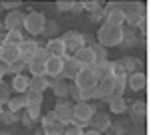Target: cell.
I'll use <instances>...</instances> for the list:
<instances>
[{
  "label": "cell",
  "mask_w": 151,
  "mask_h": 135,
  "mask_svg": "<svg viewBox=\"0 0 151 135\" xmlns=\"http://www.w3.org/2000/svg\"><path fill=\"white\" fill-rule=\"evenodd\" d=\"M123 32H125L123 26H115V24L103 22L101 28H99V32H97V40H99V45L105 46V48H109V46H119L121 40H123Z\"/></svg>",
  "instance_id": "obj_1"
},
{
  "label": "cell",
  "mask_w": 151,
  "mask_h": 135,
  "mask_svg": "<svg viewBox=\"0 0 151 135\" xmlns=\"http://www.w3.org/2000/svg\"><path fill=\"white\" fill-rule=\"evenodd\" d=\"M95 113H97V107H95L93 103H85V101H79L73 105V125H79V127H87L89 121H91V117H93Z\"/></svg>",
  "instance_id": "obj_2"
},
{
  "label": "cell",
  "mask_w": 151,
  "mask_h": 135,
  "mask_svg": "<svg viewBox=\"0 0 151 135\" xmlns=\"http://www.w3.org/2000/svg\"><path fill=\"white\" fill-rule=\"evenodd\" d=\"M45 24H47V16H45L42 12H38V10H30L26 14V18H24V28H26V32L32 34V36L42 34Z\"/></svg>",
  "instance_id": "obj_3"
},
{
  "label": "cell",
  "mask_w": 151,
  "mask_h": 135,
  "mask_svg": "<svg viewBox=\"0 0 151 135\" xmlns=\"http://www.w3.org/2000/svg\"><path fill=\"white\" fill-rule=\"evenodd\" d=\"M63 43L67 46V53H77V51H81L83 46H87V38H85V34L77 32V30H69V32H65L63 36Z\"/></svg>",
  "instance_id": "obj_4"
},
{
  "label": "cell",
  "mask_w": 151,
  "mask_h": 135,
  "mask_svg": "<svg viewBox=\"0 0 151 135\" xmlns=\"http://www.w3.org/2000/svg\"><path fill=\"white\" fill-rule=\"evenodd\" d=\"M97 85V77L93 73V67H81V71L75 77V87L77 89H95Z\"/></svg>",
  "instance_id": "obj_5"
},
{
  "label": "cell",
  "mask_w": 151,
  "mask_h": 135,
  "mask_svg": "<svg viewBox=\"0 0 151 135\" xmlns=\"http://www.w3.org/2000/svg\"><path fill=\"white\" fill-rule=\"evenodd\" d=\"M73 105L75 103H70L69 99H58L57 101V107L52 113L57 115V119L63 125H70V121H73Z\"/></svg>",
  "instance_id": "obj_6"
},
{
  "label": "cell",
  "mask_w": 151,
  "mask_h": 135,
  "mask_svg": "<svg viewBox=\"0 0 151 135\" xmlns=\"http://www.w3.org/2000/svg\"><path fill=\"white\" fill-rule=\"evenodd\" d=\"M105 22L115 24V26H123V24H125L123 4H109V6L105 8Z\"/></svg>",
  "instance_id": "obj_7"
},
{
  "label": "cell",
  "mask_w": 151,
  "mask_h": 135,
  "mask_svg": "<svg viewBox=\"0 0 151 135\" xmlns=\"http://www.w3.org/2000/svg\"><path fill=\"white\" fill-rule=\"evenodd\" d=\"M65 127L67 125L60 123L52 111L42 117V131H45V135H63L65 133Z\"/></svg>",
  "instance_id": "obj_8"
},
{
  "label": "cell",
  "mask_w": 151,
  "mask_h": 135,
  "mask_svg": "<svg viewBox=\"0 0 151 135\" xmlns=\"http://www.w3.org/2000/svg\"><path fill=\"white\" fill-rule=\"evenodd\" d=\"M24 18H26V14H24L22 10H12V12L6 14V18H4L2 26H4V30H6V32H8V30H20V32H22Z\"/></svg>",
  "instance_id": "obj_9"
},
{
  "label": "cell",
  "mask_w": 151,
  "mask_h": 135,
  "mask_svg": "<svg viewBox=\"0 0 151 135\" xmlns=\"http://www.w3.org/2000/svg\"><path fill=\"white\" fill-rule=\"evenodd\" d=\"M45 51L48 53V56H57V58H65V56H67V46H65V43H63L60 36L48 38Z\"/></svg>",
  "instance_id": "obj_10"
},
{
  "label": "cell",
  "mask_w": 151,
  "mask_h": 135,
  "mask_svg": "<svg viewBox=\"0 0 151 135\" xmlns=\"http://www.w3.org/2000/svg\"><path fill=\"white\" fill-rule=\"evenodd\" d=\"M60 71H63V58L48 56V61L45 63V77L47 79H63Z\"/></svg>",
  "instance_id": "obj_11"
},
{
  "label": "cell",
  "mask_w": 151,
  "mask_h": 135,
  "mask_svg": "<svg viewBox=\"0 0 151 135\" xmlns=\"http://www.w3.org/2000/svg\"><path fill=\"white\" fill-rule=\"evenodd\" d=\"M81 71V65L77 63V58L75 56H65L63 58V71H60V77L63 79H73L77 77V73Z\"/></svg>",
  "instance_id": "obj_12"
},
{
  "label": "cell",
  "mask_w": 151,
  "mask_h": 135,
  "mask_svg": "<svg viewBox=\"0 0 151 135\" xmlns=\"http://www.w3.org/2000/svg\"><path fill=\"white\" fill-rule=\"evenodd\" d=\"M89 125H91L93 131H99V133L109 131V129H111V117H109L107 113H99V111H97L93 117H91Z\"/></svg>",
  "instance_id": "obj_13"
},
{
  "label": "cell",
  "mask_w": 151,
  "mask_h": 135,
  "mask_svg": "<svg viewBox=\"0 0 151 135\" xmlns=\"http://www.w3.org/2000/svg\"><path fill=\"white\" fill-rule=\"evenodd\" d=\"M16 58H20V51H18V46L6 45V43L0 46V63H2V65H10V63H14Z\"/></svg>",
  "instance_id": "obj_14"
},
{
  "label": "cell",
  "mask_w": 151,
  "mask_h": 135,
  "mask_svg": "<svg viewBox=\"0 0 151 135\" xmlns=\"http://www.w3.org/2000/svg\"><path fill=\"white\" fill-rule=\"evenodd\" d=\"M40 46H38V43L36 40H32V38H24L22 43H20V46H18V51H20V58H22L24 63H28L32 56H35V53L38 51Z\"/></svg>",
  "instance_id": "obj_15"
},
{
  "label": "cell",
  "mask_w": 151,
  "mask_h": 135,
  "mask_svg": "<svg viewBox=\"0 0 151 135\" xmlns=\"http://www.w3.org/2000/svg\"><path fill=\"white\" fill-rule=\"evenodd\" d=\"M129 87H131V91H145V87H147V77H145V73H141V71H137V73H131L129 75Z\"/></svg>",
  "instance_id": "obj_16"
},
{
  "label": "cell",
  "mask_w": 151,
  "mask_h": 135,
  "mask_svg": "<svg viewBox=\"0 0 151 135\" xmlns=\"http://www.w3.org/2000/svg\"><path fill=\"white\" fill-rule=\"evenodd\" d=\"M73 56L77 58V63H79L81 67H93L95 65V55H93V51H91L89 46H83L81 51H77Z\"/></svg>",
  "instance_id": "obj_17"
},
{
  "label": "cell",
  "mask_w": 151,
  "mask_h": 135,
  "mask_svg": "<svg viewBox=\"0 0 151 135\" xmlns=\"http://www.w3.org/2000/svg\"><path fill=\"white\" fill-rule=\"evenodd\" d=\"M93 73H95V77H97V81L107 79V77H113V65H111V61L95 63L93 65Z\"/></svg>",
  "instance_id": "obj_18"
},
{
  "label": "cell",
  "mask_w": 151,
  "mask_h": 135,
  "mask_svg": "<svg viewBox=\"0 0 151 135\" xmlns=\"http://www.w3.org/2000/svg\"><path fill=\"white\" fill-rule=\"evenodd\" d=\"M48 87H50V81L47 77H30V81H28V91H32V93L45 95V91Z\"/></svg>",
  "instance_id": "obj_19"
},
{
  "label": "cell",
  "mask_w": 151,
  "mask_h": 135,
  "mask_svg": "<svg viewBox=\"0 0 151 135\" xmlns=\"http://www.w3.org/2000/svg\"><path fill=\"white\" fill-rule=\"evenodd\" d=\"M50 87H52V93L57 95V99H67L70 93V85L60 79H52L50 81Z\"/></svg>",
  "instance_id": "obj_20"
},
{
  "label": "cell",
  "mask_w": 151,
  "mask_h": 135,
  "mask_svg": "<svg viewBox=\"0 0 151 135\" xmlns=\"http://www.w3.org/2000/svg\"><path fill=\"white\" fill-rule=\"evenodd\" d=\"M26 69L32 77H45V61H40L38 56H32L26 63Z\"/></svg>",
  "instance_id": "obj_21"
},
{
  "label": "cell",
  "mask_w": 151,
  "mask_h": 135,
  "mask_svg": "<svg viewBox=\"0 0 151 135\" xmlns=\"http://www.w3.org/2000/svg\"><path fill=\"white\" fill-rule=\"evenodd\" d=\"M28 81H30V77H26V75H14L10 87L16 91L18 95H24V93L28 91Z\"/></svg>",
  "instance_id": "obj_22"
},
{
  "label": "cell",
  "mask_w": 151,
  "mask_h": 135,
  "mask_svg": "<svg viewBox=\"0 0 151 135\" xmlns=\"http://www.w3.org/2000/svg\"><path fill=\"white\" fill-rule=\"evenodd\" d=\"M8 111H12V113H18L22 107H26V97L24 95H16V97H10L8 99Z\"/></svg>",
  "instance_id": "obj_23"
},
{
  "label": "cell",
  "mask_w": 151,
  "mask_h": 135,
  "mask_svg": "<svg viewBox=\"0 0 151 135\" xmlns=\"http://www.w3.org/2000/svg\"><path fill=\"white\" fill-rule=\"evenodd\" d=\"M145 113H147V105H145V101H135L133 103V107H131L133 121H141V119L145 117Z\"/></svg>",
  "instance_id": "obj_24"
},
{
  "label": "cell",
  "mask_w": 151,
  "mask_h": 135,
  "mask_svg": "<svg viewBox=\"0 0 151 135\" xmlns=\"http://www.w3.org/2000/svg\"><path fill=\"white\" fill-rule=\"evenodd\" d=\"M24 97H26V107H42V99H45V95H40V93H32V91H26Z\"/></svg>",
  "instance_id": "obj_25"
},
{
  "label": "cell",
  "mask_w": 151,
  "mask_h": 135,
  "mask_svg": "<svg viewBox=\"0 0 151 135\" xmlns=\"http://www.w3.org/2000/svg\"><path fill=\"white\" fill-rule=\"evenodd\" d=\"M22 40H24V34L20 30H8L6 32V38H4L6 45H14V46H20Z\"/></svg>",
  "instance_id": "obj_26"
},
{
  "label": "cell",
  "mask_w": 151,
  "mask_h": 135,
  "mask_svg": "<svg viewBox=\"0 0 151 135\" xmlns=\"http://www.w3.org/2000/svg\"><path fill=\"white\" fill-rule=\"evenodd\" d=\"M119 63H121V69H123L125 73H137V71H139V69H137V67H139V61H135V58L123 56Z\"/></svg>",
  "instance_id": "obj_27"
},
{
  "label": "cell",
  "mask_w": 151,
  "mask_h": 135,
  "mask_svg": "<svg viewBox=\"0 0 151 135\" xmlns=\"http://www.w3.org/2000/svg\"><path fill=\"white\" fill-rule=\"evenodd\" d=\"M137 45H139V38L133 32H127V30H125V32H123V40H121L119 46H121V48H133V46H137Z\"/></svg>",
  "instance_id": "obj_28"
},
{
  "label": "cell",
  "mask_w": 151,
  "mask_h": 135,
  "mask_svg": "<svg viewBox=\"0 0 151 135\" xmlns=\"http://www.w3.org/2000/svg\"><path fill=\"white\" fill-rule=\"evenodd\" d=\"M89 48L93 51V55H95V63H101V61H109V58H107V56H109V55H107V48H105V46H101L99 43L91 45Z\"/></svg>",
  "instance_id": "obj_29"
},
{
  "label": "cell",
  "mask_w": 151,
  "mask_h": 135,
  "mask_svg": "<svg viewBox=\"0 0 151 135\" xmlns=\"http://www.w3.org/2000/svg\"><path fill=\"white\" fill-rule=\"evenodd\" d=\"M24 69H26V63H24L22 58H16L14 63L10 65H6V73H14V75H22Z\"/></svg>",
  "instance_id": "obj_30"
},
{
  "label": "cell",
  "mask_w": 151,
  "mask_h": 135,
  "mask_svg": "<svg viewBox=\"0 0 151 135\" xmlns=\"http://www.w3.org/2000/svg\"><path fill=\"white\" fill-rule=\"evenodd\" d=\"M109 109L117 115H121V113L127 111V105H125V99L121 97V99H115V101H109Z\"/></svg>",
  "instance_id": "obj_31"
},
{
  "label": "cell",
  "mask_w": 151,
  "mask_h": 135,
  "mask_svg": "<svg viewBox=\"0 0 151 135\" xmlns=\"http://www.w3.org/2000/svg\"><path fill=\"white\" fill-rule=\"evenodd\" d=\"M0 121L6 123V125H12V123H16V121H20V117H18V113L2 111V113H0Z\"/></svg>",
  "instance_id": "obj_32"
},
{
  "label": "cell",
  "mask_w": 151,
  "mask_h": 135,
  "mask_svg": "<svg viewBox=\"0 0 151 135\" xmlns=\"http://www.w3.org/2000/svg\"><path fill=\"white\" fill-rule=\"evenodd\" d=\"M10 99V85H6L4 81H0V107L6 105Z\"/></svg>",
  "instance_id": "obj_33"
},
{
  "label": "cell",
  "mask_w": 151,
  "mask_h": 135,
  "mask_svg": "<svg viewBox=\"0 0 151 135\" xmlns=\"http://www.w3.org/2000/svg\"><path fill=\"white\" fill-rule=\"evenodd\" d=\"M57 30H58V24L55 22V20H47V24H45V30H42V34H45V36H48V38H55Z\"/></svg>",
  "instance_id": "obj_34"
},
{
  "label": "cell",
  "mask_w": 151,
  "mask_h": 135,
  "mask_svg": "<svg viewBox=\"0 0 151 135\" xmlns=\"http://www.w3.org/2000/svg\"><path fill=\"white\" fill-rule=\"evenodd\" d=\"M83 131H85L83 127L70 123V125H67V127H65V133H63V135H83Z\"/></svg>",
  "instance_id": "obj_35"
},
{
  "label": "cell",
  "mask_w": 151,
  "mask_h": 135,
  "mask_svg": "<svg viewBox=\"0 0 151 135\" xmlns=\"http://www.w3.org/2000/svg\"><path fill=\"white\" fill-rule=\"evenodd\" d=\"M20 6H22V2H20V0H14V2H0V8H8V12L18 10Z\"/></svg>",
  "instance_id": "obj_36"
},
{
  "label": "cell",
  "mask_w": 151,
  "mask_h": 135,
  "mask_svg": "<svg viewBox=\"0 0 151 135\" xmlns=\"http://www.w3.org/2000/svg\"><path fill=\"white\" fill-rule=\"evenodd\" d=\"M26 109V115L35 121V119H38L40 117V111H42V107H24Z\"/></svg>",
  "instance_id": "obj_37"
},
{
  "label": "cell",
  "mask_w": 151,
  "mask_h": 135,
  "mask_svg": "<svg viewBox=\"0 0 151 135\" xmlns=\"http://www.w3.org/2000/svg\"><path fill=\"white\" fill-rule=\"evenodd\" d=\"M97 8H101V2H97V0H91V2H83V10H89V14H91V12H95Z\"/></svg>",
  "instance_id": "obj_38"
},
{
  "label": "cell",
  "mask_w": 151,
  "mask_h": 135,
  "mask_svg": "<svg viewBox=\"0 0 151 135\" xmlns=\"http://www.w3.org/2000/svg\"><path fill=\"white\" fill-rule=\"evenodd\" d=\"M70 8H73V2L70 0H58L57 2V10H60V12H67Z\"/></svg>",
  "instance_id": "obj_39"
},
{
  "label": "cell",
  "mask_w": 151,
  "mask_h": 135,
  "mask_svg": "<svg viewBox=\"0 0 151 135\" xmlns=\"http://www.w3.org/2000/svg\"><path fill=\"white\" fill-rule=\"evenodd\" d=\"M105 18V8H97L95 12H91V20L93 22H99V20H103Z\"/></svg>",
  "instance_id": "obj_40"
},
{
  "label": "cell",
  "mask_w": 151,
  "mask_h": 135,
  "mask_svg": "<svg viewBox=\"0 0 151 135\" xmlns=\"http://www.w3.org/2000/svg\"><path fill=\"white\" fill-rule=\"evenodd\" d=\"M20 121H22L24 127H28V129H30V127H35V121H32V119H30V117H28L26 113H24L22 117H20Z\"/></svg>",
  "instance_id": "obj_41"
},
{
  "label": "cell",
  "mask_w": 151,
  "mask_h": 135,
  "mask_svg": "<svg viewBox=\"0 0 151 135\" xmlns=\"http://www.w3.org/2000/svg\"><path fill=\"white\" fill-rule=\"evenodd\" d=\"M35 56H38V58H40V61H45V63L48 61V53L45 51V48H38V51L35 53Z\"/></svg>",
  "instance_id": "obj_42"
},
{
  "label": "cell",
  "mask_w": 151,
  "mask_h": 135,
  "mask_svg": "<svg viewBox=\"0 0 151 135\" xmlns=\"http://www.w3.org/2000/svg\"><path fill=\"white\" fill-rule=\"evenodd\" d=\"M73 12H83V2H73Z\"/></svg>",
  "instance_id": "obj_43"
},
{
  "label": "cell",
  "mask_w": 151,
  "mask_h": 135,
  "mask_svg": "<svg viewBox=\"0 0 151 135\" xmlns=\"http://www.w3.org/2000/svg\"><path fill=\"white\" fill-rule=\"evenodd\" d=\"M4 75H6V65H2V63H0V81L4 79Z\"/></svg>",
  "instance_id": "obj_44"
},
{
  "label": "cell",
  "mask_w": 151,
  "mask_h": 135,
  "mask_svg": "<svg viewBox=\"0 0 151 135\" xmlns=\"http://www.w3.org/2000/svg\"><path fill=\"white\" fill-rule=\"evenodd\" d=\"M83 135H103V133H99V131H93V129H89V131H83Z\"/></svg>",
  "instance_id": "obj_45"
},
{
  "label": "cell",
  "mask_w": 151,
  "mask_h": 135,
  "mask_svg": "<svg viewBox=\"0 0 151 135\" xmlns=\"http://www.w3.org/2000/svg\"><path fill=\"white\" fill-rule=\"evenodd\" d=\"M0 113H2V107H0Z\"/></svg>",
  "instance_id": "obj_46"
},
{
  "label": "cell",
  "mask_w": 151,
  "mask_h": 135,
  "mask_svg": "<svg viewBox=\"0 0 151 135\" xmlns=\"http://www.w3.org/2000/svg\"><path fill=\"white\" fill-rule=\"evenodd\" d=\"M0 46H2V45H0Z\"/></svg>",
  "instance_id": "obj_47"
}]
</instances>
